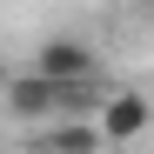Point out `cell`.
I'll return each instance as SVG.
<instances>
[{
	"instance_id": "6da1fadb",
	"label": "cell",
	"mask_w": 154,
	"mask_h": 154,
	"mask_svg": "<svg viewBox=\"0 0 154 154\" xmlns=\"http://www.w3.org/2000/svg\"><path fill=\"white\" fill-rule=\"evenodd\" d=\"M94 127H100V141H107V147H127V141H141L147 127H154V100L134 94V87H114L107 100H100Z\"/></svg>"
},
{
	"instance_id": "7a4b0ae2",
	"label": "cell",
	"mask_w": 154,
	"mask_h": 154,
	"mask_svg": "<svg viewBox=\"0 0 154 154\" xmlns=\"http://www.w3.org/2000/svg\"><path fill=\"white\" fill-rule=\"evenodd\" d=\"M27 74H40V81L67 87V81L100 74V54H94L87 40H74V34H54V40H40V54H34V67H27Z\"/></svg>"
},
{
	"instance_id": "3957f363",
	"label": "cell",
	"mask_w": 154,
	"mask_h": 154,
	"mask_svg": "<svg viewBox=\"0 0 154 154\" xmlns=\"http://www.w3.org/2000/svg\"><path fill=\"white\" fill-rule=\"evenodd\" d=\"M107 141H100L94 121H47L27 134V154H100Z\"/></svg>"
},
{
	"instance_id": "277c9868",
	"label": "cell",
	"mask_w": 154,
	"mask_h": 154,
	"mask_svg": "<svg viewBox=\"0 0 154 154\" xmlns=\"http://www.w3.org/2000/svg\"><path fill=\"white\" fill-rule=\"evenodd\" d=\"M0 100H7V114L20 127H47L54 121V81H40V74H14Z\"/></svg>"
},
{
	"instance_id": "5b68a950",
	"label": "cell",
	"mask_w": 154,
	"mask_h": 154,
	"mask_svg": "<svg viewBox=\"0 0 154 154\" xmlns=\"http://www.w3.org/2000/svg\"><path fill=\"white\" fill-rule=\"evenodd\" d=\"M141 7H147V14H154V0H141Z\"/></svg>"
}]
</instances>
